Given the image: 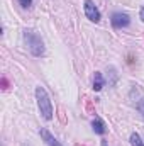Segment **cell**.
<instances>
[{
	"label": "cell",
	"mask_w": 144,
	"mask_h": 146,
	"mask_svg": "<svg viewBox=\"0 0 144 146\" xmlns=\"http://www.w3.org/2000/svg\"><path fill=\"white\" fill-rule=\"evenodd\" d=\"M36 100H37V107L41 110L42 117L46 121H51L53 119V104H51L49 95L44 90V87H37L36 88Z\"/></svg>",
	"instance_id": "7a4b0ae2"
},
{
	"label": "cell",
	"mask_w": 144,
	"mask_h": 146,
	"mask_svg": "<svg viewBox=\"0 0 144 146\" xmlns=\"http://www.w3.org/2000/svg\"><path fill=\"white\" fill-rule=\"evenodd\" d=\"M104 83H105V80H104V76H102V73L95 72V76H93V90H95V92H98V90H102V87H104Z\"/></svg>",
	"instance_id": "ba28073f"
},
{
	"label": "cell",
	"mask_w": 144,
	"mask_h": 146,
	"mask_svg": "<svg viewBox=\"0 0 144 146\" xmlns=\"http://www.w3.org/2000/svg\"><path fill=\"white\" fill-rule=\"evenodd\" d=\"M39 134H41V138L44 139V143H46L48 146H63L56 138H54V136H53V134H51V133H49V131H48V129H41Z\"/></svg>",
	"instance_id": "8992f818"
},
{
	"label": "cell",
	"mask_w": 144,
	"mask_h": 146,
	"mask_svg": "<svg viewBox=\"0 0 144 146\" xmlns=\"http://www.w3.org/2000/svg\"><path fill=\"white\" fill-rule=\"evenodd\" d=\"M83 9H85V15H87V19H90L92 22H98V21H100V10L95 7V3H93L92 0H85Z\"/></svg>",
	"instance_id": "277c9868"
},
{
	"label": "cell",
	"mask_w": 144,
	"mask_h": 146,
	"mask_svg": "<svg viewBox=\"0 0 144 146\" xmlns=\"http://www.w3.org/2000/svg\"><path fill=\"white\" fill-rule=\"evenodd\" d=\"M110 22H112V26H114L115 29H122V27H127V26L131 24V19H129V15H127V14L115 12V14H112Z\"/></svg>",
	"instance_id": "5b68a950"
},
{
	"label": "cell",
	"mask_w": 144,
	"mask_h": 146,
	"mask_svg": "<svg viewBox=\"0 0 144 146\" xmlns=\"http://www.w3.org/2000/svg\"><path fill=\"white\" fill-rule=\"evenodd\" d=\"M92 127H93V131H95L97 134H105V124H104V121H102L100 117H95V119H93Z\"/></svg>",
	"instance_id": "52a82bcc"
},
{
	"label": "cell",
	"mask_w": 144,
	"mask_h": 146,
	"mask_svg": "<svg viewBox=\"0 0 144 146\" xmlns=\"http://www.w3.org/2000/svg\"><path fill=\"white\" fill-rule=\"evenodd\" d=\"M139 15H141V21H143V22H144V7H143V9H141V14H139Z\"/></svg>",
	"instance_id": "8fae6325"
},
{
	"label": "cell",
	"mask_w": 144,
	"mask_h": 146,
	"mask_svg": "<svg viewBox=\"0 0 144 146\" xmlns=\"http://www.w3.org/2000/svg\"><path fill=\"white\" fill-rule=\"evenodd\" d=\"M131 145L132 146H144V141L141 139V136L137 133H132L131 134Z\"/></svg>",
	"instance_id": "9c48e42d"
},
{
	"label": "cell",
	"mask_w": 144,
	"mask_h": 146,
	"mask_svg": "<svg viewBox=\"0 0 144 146\" xmlns=\"http://www.w3.org/2000/svg\"><path fill=\"white\" fill-rule=\"evenodd\" d=\"M24 41H26V46H27V49L31 51L32 56H42L44 54V51H46L44 49V41L32 29L24 31Z\"/></svg>",
	"instance_id": "6da1fadb"
},
{
	"label": "cell",
	"mask_w": 144,
	"mask_h": 146,
	"mask_svg": "<svg viewBox=\"0 0 144 146\" xmlns=\"http://www.w3.org/2000/svg\"><path fill=\"white\" fill-rule=\"evenodd\" d=\"M129 100L131 104L136 107V110L144 117V90L139 87V85H134L129 92Z\"/></svg>",
	"instance_id": "3957f363"
},
{
	"label": "cell",
	"mask_w": 144,
	"mask_h": 146,
	"mask_svg": "<svg viewBox=\"0 0 144 146\" xmlns=\"http://www.w3.org/2000/svg\"><path fill=\"white\" fill-rule=\"evenodd\" d=\"M19 3H20L24 9H29V7L32 5V0H19Z\"/></svg>",
	"instance_id": "30bf717a"
}]
</instances>
